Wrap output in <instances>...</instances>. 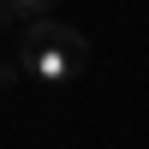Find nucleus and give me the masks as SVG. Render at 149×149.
<instances>
[{
	"instance_id": "f257e3e1",
	"label": "nucleus",
	"mask_w": 149,
	"mask_h": 149,
	"mask_svg": "<svg viewBox=\"0 0 149 149\" xmlns=\"http://www.w3.org/2000/svg\"><path fill=\"white\" fill-rule=\"evenodd\" d=\"M12 60L30 72L36 84H72L84 66H90V42H84L78 24H60V18H36L12 36Z\"/></svg>"
},
{
	"instance_id": "f03ea898",
	"label": "nucleus",
	"mask_w": 149,
	"mask_h": 149,
	"mask_svg": "<svg viewBox=\"0 0 149 149\" xmlns=\"http://www.w3.org/2000/svg\"><path fill=\"white\" fill-rule=\"evenodd\" d=\"M54 6H60V0H12V12H18L24 24H36V18H54Z\"/></svg>"
},
{
	"instance_id": "7ed1b4c3",
	"label": "nucleus",
	"mask_w": 149,
	"mask_h": 149,
	"mask_svg": "<svg viewBox=\"0 0 149 149\" xmlns=\"http://www.w3.org/2000/svg\"><path fill=\"white\" fill-rule=\"evenodd\" d=\"M6 30L18 36V30H24V18H18V12H12V0H0V36H6Z\"/></svg>"
}]
</instances>
